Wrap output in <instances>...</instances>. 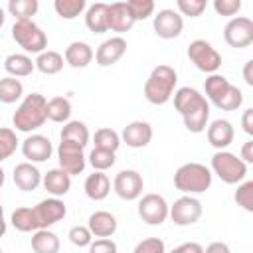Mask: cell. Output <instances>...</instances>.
<instances>
[{"label": "cell", "mask_w": 253, "mask_h": 253, "mask_svg": "<svg viewBox=\"0 0 253 253\" xmlns=\"http://www.w3.org/2000/svg\"><path fill=\"white\" fill-rule=\"evenodd\" d=\"M174 109L180 113L184 126L198 134L204 132L210 121V103L208 99L194 87H180L174 91Z\"/></svg>", "instance_id": "cell-1"}, {"label": "cell", "mask_w": 253, "mask_h": 253, "mask_svg": "<svg viewBox=\"0 0 253 253\" xmlns=\"http://www.w3.org/2000/svg\"><path fill=\"white\" fill-rule=\"evenodd\" d=\"M206 99L208 103H213L221 111H237L243 105V93L239 87L231 85L227 77L219 73H211L204 81Z\"/></svg>", "instance_id": "cell-2"}, {"label": "cell", "mask_w": 253, "mask_h": 253, "mask_svg": "<svg viewBox=\"0 0 253 253\" xmlns=\"http://www.w3.org/2000/svg\"><path fill=\"white\" fill-rule=\"evenodd\" d=\"M45 107H47V99L42 93L26 95L12 117L14 128L20 132H32V130H38L40 126H43V123L47 121Z\"/></svg>", "instance_id": "cell-3"}, {"label": "cell", "mask_w": 253, "mask_h": 253, "mask_svg": "<svg viewBox=\"0 0 253 253\" xmlns=\"http://www.w3.org/2000/svg\"><path fill=\"white\" fill-rule=\"evenodd\" d=\"M176 83H178V73L174 67L166 65V63H160L156 65L150 75L146 77L144 81V97L148 103L152 105H164L172 99L174 95V89H176Z\"/></svg>", "instance_id": "cell-4"}, {"label": "cell", "mask_w": 253, "mask_h": 253, "mask_svg": "<svg viewBox=\"0 0 253 253\" xmlns=\"http://www.w3.org/2000/svg\"><path fill=\"white\" fill-rule=\"evenodd\" d=\"M211 180H213L211 170L200 162H186L174 174V186L180 192H184L186 196L202 194V192L210 190Z\"/></svg>", "instance_id": "cell-5"}, {"label": "cell", "mask_w": 253, "mask_h": 253, "mask_svg": "<svg viewBox=\"0 0 253 253\" xmlns=\"http://www.w3.org/2000/svg\"><path fill=\"white\" fill-rule=\"evenodd\" d=\"M210 170L225 184H239L247 176V164L229 150H217L211 156Z\"/></svg>", "instance_id": "cell-6"}, {"label": "cell", "mask_w": 253, "mask_h": 253, "mask_svg": "<svg viewBox=\"0 0 253 253\" xmlns=\"http://www.w3.org/2000/svg\"><path fill=\"white\" fill-rule=\"evenodd\" d=\"M12 40L26 51L40 55L47 49V36L34 20H20L12 26Z\"/></svg>", "instance_id": "cell-7"}, {"label": "cell", "mask_w": 253, "mask_h": 253, "mask_svg": "<svg viewBox=\"0 0 253 253\" xmlns=\"http://www.w3.org/2000/svg\"><path fill=\"white\" fill-rule=\"evenodd\" d=\"M188 59L204 73L211 75L217 73V69L221 67V55L219 51L206 40H194L188 45Z\"/></svg>", "instance_id": "cell-8"}, {"label": "cell", "mask_w": 253, "mask_h": 253, "mask_svg": "<svg viewBox=\"0 0 253 253\" xmlns=\"http://www.w3.org/2000/svg\"><path fill=\"white\" fill-rule=\"evenodd\" d=\"M223 40L229 47L241 49L253 43V20L247 16L231 18L223 28Z\"/></svg>", "instance_id": "cell-9"}, {"label": "cell", "mask_w": 253, "mask_h": 253, "mask_svg": "<svg viewBox=\"0 0 253 253\" xmlns=\"http://www.w3.org/2000/svg\"><path fill=\"white\" fill-rule=\"evenodd\" d=\"M168 210L170 206L160 194L150 192L138 200V215L148 225H162L168 219Z\"/></svg>", "instance_id": "cell-10"}, {"label": "cell", "mask_w": 253, "mask_h": 253, "mask_svg": "<svg viewBox=\"0 0 253 253\" xmlns=\"http://www.w3.org/2000/svg\"><path fill=\"white\" fill-rule=\"evenodd\" d=\"M168 217L176 223V225H192L202 217V202L194 196H182L178 200H174V204L168 210Z\"/></svg>", "instance_id": "cell-11"}, {"label": "cell", "mask_w": 253, "mask_h": 253, "mask_svg": "<svg viewBox=\"0 0 253 253\" xmlns=\"http://www.w3.org/2000/svg\"><path fill=\"white\" fill-rule=\"evenodd\" d=\"M57 160H59V168L65 170L69 176L81 174L87 166V156L83 152V146L67 140H61L57 146Z\"/></svg>", "instance_id": "cell-12"}, {"label": "cell", "mask_w": 253, "mask_h": 253, "mask_svg": "<svg viewBox=\"0 0 253 253\" xmlns=\"http://www.w3.org/2000/svg\"><path fill=\"white\" fill-rule=\"evenodd\" d=\"M142 188H144V180L142 176L136 172V170H121L115 180H113V190L115 194L121 198V200H126V202H132V200H138L142 196Z\"/></svg>", "instance_id": "cell-13"}, {"label": "cell", "mask_w": 253, "mask_h": 253, "mask_svg": "<svg viewBox=\"0 0 253 253\" xmlns=\"http://www.w3.org/2000/svg\"><path fill=\"white\" fill-rule=\"evenodd\" d=\"M32 210H34V215H36L40 229H49L51 225L61 221L67 213V208L59 198H45L40 204H36Z\"/></svg>", "instance_id": "cell-14"}, {"label": "cell", "mask_w": 253, "mask_h": 253, "mask_svg": "<svg viewBox=\"0 0 253 253\" xmlns=\"http://www.w3.org/2000/svg\"><path fill=\"white\" fill-rule=\"evenodd\" d=\"M152 28H154V34L158 38H162V40H174L184 30V18L176 10L164 8V10H158V14L154 16Z\"/></svg>", "instance_id": "cell-15"}, {"label": "cell", "mask_w": 253, "mask_h": 253, "mask_svg": "<svg viewBox=\"0 0 253 253\" xmlns=\"http://www.w3.org/2000/svg\"><path fill=\"white\" fill-rule=\"evenodd\" d=\"M22 154L24 158H28V162L32 164H40L51 158L53 154V146L51 140L43 134H30L22 140Z\"/></svg>", "instance_id": "cell-16"}, {"label": "cell", "mask_w": 253, "mask_h": 253, "mask_svg": "<svg viewBox=\"0 0 253 253\" xmlns=\"http://www.w3.org/2000/svg\"><path fill=\"white\" fill-rule=\"evenodd\" d=\"M126 53V40L121 38V36H113L109 40H105L97 51H95V61L97 65L101 67H109V65H115L123 55Z\"/></svg>", "instance_id": "cell-17"}, {"label": "cell", "mask_w": 253, "mask_h": 253, "mask_svg": "<svg viewBox=\"0 0 253 253\" xmlns=\"http://www.w3.org/2000/svg\"><path fill=\"white\" fill-rule=\"evenodd\" d=\"M206 134H208V142L215 148V150H225L233 138H235V130L233 125L227 119H215L206 126Z\"/></svg>", "instance_id": "cell-18"}, {"label": "cell", "mask_w": 253, "mask_h": 253, "mask_svg": "<svg viewBox=\"0 0 253 253\" xmlns=\"http://www.w3.org/2000/svg\"><path fill=\"white\" fill-rule=\"evenodd\" d=\"M152 140V126L146 121H132L121 132V142L130 148H144Z\"/></svg>", "instance_id": "cell-19"}, {"label": "cell", "mask_w": 253, "mask_h": 253, "mask_svg": "<svg viewBox=\"0 0 253 253\" xmlns=\"http://www.w3.org/2000/svg\"><path fill=\"white\" fill-rule=\"evenodd\" d=\"M87 227L91 231L93 237H113L117 227H119V221L117 217L111 213V211H105V210H99V211H93L87 219Z\"/></svg>", "instance_id": "cell-20"}, {"label": "cell", "mask_w": 253, "mask_h": 253, "mask_svg": "<svg viewBox=\"0 0 253 253\" xmlns=\"http://www.w3.org/2000/svg\"><path fill=\"white\" fill-rule=\"evenodd\" d=\"M107 26L111 32H128L134 26V18L126 6V2H113L107 10Z\"/></svg>", "instance_id": "cell-21"}, {"label": "cell", "mask_w": 253, "mask_h": 253, "mask_svg": "<svg viewBox=\"0 0 253 253\" xmlns=\"http://www.w3.org/2000/svg\"><path fill=\"white\" fill-rule=\"evenodd\" d=\"M12 178H14V184L22 192H34L42 184V172L32 162H20V164H16Z\"/></svg>", "instance_id": "cell-22"}, {"label": "cell", "mask_w": 253, "mask_h": 253, "mask_svg": "<svg viewBox=\"0 0 253 253\" xmlns=\"http://www.w3.org/2000/svg\"><path fill=\"white\" fill-rule=\"evenodd\" d=\"M42 184L51 194V198H61L71 188V176L61 168H51L45 174H42Z\"/></svg>", "instance_id": "cell-23"}, {"label": "cell", "mask_w": 253, "mask_h": 253, "mask_svg": "<svg viewBox=\"0 0 253 253\" xmlns=\"http://www.w3.org/2000/svg\"><path fill=\"white\" fill-rule=\"evenodd\" d=\"M95 57V51L93 47L87 43V42H71L65 51H63V59L67 65L75 67V69H83L87 67Z\"/></svg>", "instance_id": "cell-24"}, {"label": "cell", "mask_w": 253, "mask_h": 253, "mask_svg": "<svg viewBox=\"0 0 253 253\" xmlns=\"http://www.w3.org/2000/svg\"><path fill=\"white\" fill-rule=\"evenodd\" d=\"M83 190H85V194H87L89 200L101 202V200H105V198L109 196V192H111V180H109V176H107L105 172H97V170H95L93 174H89V176L85 178Z\"/></svg>", "instance_id": "cell-25"}, {"label": "cell", "mask_w": 253, "mask_h": 253, "mask_svg": "<svg viewBox=\"0 0 253 253\" xmlns=\"http://www.w3.org/2000/svg\"><path fill=\"white\" fill-rule=\"evenodd\" d=\"M107 10H109V4H105V2H95V4L87 6V10H85V26H87L89 32H93V34L109 32Z\"/></svg>", "instance_id": "cell-26"}, {"label": "cell", "mask_w": 253, "mask_h": 253, "mask_svg": "<svg viewBox=\"0 0 253 253\" xmlns=\"http://www.w3.org/2000/svg\"><path fill=\"white\" fill-rule=\"evenodd\" d=\"M4 69L10 77H28L36 65H34V59L28 55V53H10L6 59H4Z\"/></svg>", "instance_id": "cell-27"}, {"label": "cell", "mask_w": 253, "mask_h": 253, "mask_svg": "<svg viewBox=\"0 0 253 253\" xmlns=\"http://www.w3.org/2000/svg\"><path fill=\"white\" fill-rule=\"evenodd\" d=\"M59 138L61 140H67V142H75L79 146H87L91 134H89V128L83 121H67L59 132Z\"/></svg>", "instance_id": "cell-28"}, {"label": "cell", "mask_w": 253, "mask_h": 253, "mask_svg": "<svg viewBox=\"0 0 253 253\" xmlns=\"http://www.w3.org/2000/svg\"><path fill=\"white\" fill-rule=\"evenodd\" d=\"M63 55L59 51H53V49H45L42 51L36 59H34V65L38 71H42L43 75H55L63 69Z\"/></svg>", "instance_id": "cell-29"}, {"label": "cell", "mask_w": 253, "mask_h": 253, "mask_svg": "<svg viewBox=\"0 0 253 253\" xmlns=\"http://www.w3.org/2000/svg\"><path fill=\"white\" fill-rule=\"evenodd\" d=\"M34 253H59V237L51 229H38L32 233Z\"/></svg>", "instance_id": "cell-30"}, {"label": "cell", "mask_w": 253, "mask_h": 253, "mask_svg": "<svg viewBox=\"0 0 253 253\" xmlns=\"http://www.w3.org/2000/svg\"><path fill=\"white\" fill-rule=\"evenodd\" d=\"M45 115H47V121L51 123H67L69 117H71V103L67 97H51L47 101V107H45Z\"/></svg>", "instance_id": "cell-31"}, {"label": "cell", "mask_w": 253, "mask_h": 253, "mask_svg": "<svg viewBox=\"0 0 253 253\" xmlns=\"http://www.w3.org/2000/svg\"><path fill=\"white\" fill-rule=\"evenodd\" d=\"M10 221H12L14 229H18L22 233H34V231L40 229L38 227V221H36V215H34V210L32 208H26V206L16 208L12 211V215H10Z\"/></svg>", "instance_id": "cell-32"}, {"label": "cell", "mask_w": 253, "mask_h": 253, "mask_svg": "<svg viewBox=\"0 0 253 253\" xmlns=\"http://www.w3.org/2000/svg\"><path fill=\"white\" fill-rule=\"evenodd\" d=\"M22 95H24V85L20 79L10 77V75L0 79V103L12 105V103L20 101Z\"/></svg>", "instance_id": "cell-33"}, {"label": "cell", "mask_w": 253, "mask_h": 253, "mask_svg": "<svg viewBox=\"0 0 253 253\" xmlns=\"http://www.w3.org/2000/svg\"><path fill=\"white\" fill-rule=\"evenodd\" d=\"M93 144H95V148H103V150L117 152L119 146H121V134H119L115 128H111V126L97 128L95 134H93Z\"/></svg>", "instance_id": "cell-34"}, {"label": "cell", "mask_w": 253, "mask_h": 253, "mask_svg": "<svg viewBox=\"0 0 253 253\" xmlns=\"http://www.w3.org/2000/svg\"><path fill=\"white\" fill-rule=\"evenodd\" d=\"M53 10L61 20H75L79 14L87 10V2L85 0H55Z\"/></svg>", "instance_id": "cell-35"}, {"label": "cell", "mask_w": 253, "mask_h": 253, "mask_svg": "<svg viewBox=\"0 0 253 253\" xmlns=\"http://www.w3.org/2000/svg\"><path fill=\"white\" fill-rule=\"evenodd\" d=\"M6 8H8L10 16L16 18V22L32 20V16H36V12L40 8V2L38 0H10Z\"/></svg>", "instance_id": "cell-36"}, {"label": "cell", "mask_w": 253, "mask_h": 253, "mask_svg": "<svg viewBox=\"0 0 253 253\" xmlns=\"http://www.w3.org/2000/svg\"><path fill=\"white\" fill-rule=\"evenodd\" d=\"M87 162L93 166V170L105 172V170H109L111 166H115L117 158H115V152L103 150V148H95V146H93V150H91L89 156H87Z\"/></svg>", "instance_id": "cell-37"}, {"label": "cell", "mask_w": 253, "mask_h": 253, "mask_svg": "<svg viewBox=\"0 0 253 253\" xmlns=\"http://www.w3.org/2000/svg\"><path fill=\"white\" fill-rule=\"evenodd\" d=\"M18 136H16V130L8 128V126H0V164L4 160H8L16 148H18Z\"/></svg>", "instance_id": "cell-38"}, {"label": "cell", "mask_w": 253, "mask_h": 253, "mask_svg": "<svg viewBox=\"0 0 253 253\" xmlns=\"http://www.w3.org/2000/svg\"><path fill=\"white\" fill-rule=\"evenodd\" d=\"M235 202L241 206L245 211H253V180H245L237 186L235 190Z\"/></svg>", "instance_id": "cell-39"}, {"label": "cell", "mask_w": 253, "mask_h": 253, "mask_svg": "<svg viewBox=\"0 0 253 253\" xmlns=\"http://www.w3.org/2000/svg\"><path fill=\"white\" fill-rule=\"evenodd\" d=\"M208 2L206 0H178L176 8L180 16H188V18H198L202 16V12L206 10Z\"/></svg>", "instance_id": "cell-40"}, {"label": "cell", "mask_w": 253, "mask_h": 253, "mask_svg": "<svg viewBox=\"0 0 253 253\" xmlns=\"http://www.w3.org/2000/svg\"><path fill=\"white\" fill-rule=\"evenodd\" d=\"M126 6L130 10L134 22L136 20H146L154 14V2L152 0H128Z\"/></svg>", "instance_id": "cell-41"}, {"label": "cell", "mask_w": 253, "mask_h": 253, "mask_svg": "<svg viewBox=\"0 0 253 253\" xmlns=\"http://www.w3.org/2000/svg\"><path fill=\"white\" fill-rule=\"evenodd\" d=\"M67 237H69V241H71L75 247H89L91 241H93V235H91V231H89L87 225H73V227L69 229Z\"/></svg>", "instance_id": "cell-42"}, {"label": "cell", "mask_w": 253, "mask_h": 253, "mask_svg": "<svg viewBox=\"0 0 253 253\" xmlns=\"http://www.w3.org/2000/svg\"><path fill=\"white\" fill-rule=\"evenodd\" d=\"M132 253H166V245L160 237H148L138 241Z\"/></svg>", "instance_id": "cell-43"}, {"label": "cell", "mask_w": 253, "mask_h": 253, "mask_svg": "<svg viewBox=\"0 0 253 253\" xmlns=\"http://www.w3.org/2000/svg\"><path fill=\"white\" fill-rule=\"evenodd\" d=\"M213 10L219 16H235L241 10V0H213Z\"/></svg>", "instance_id": "cell-44"}, {"label": "cell", "mask_w": 253, "mask_h": 253, "mask_svg": "<svg viewBox=\"0 0 253 253\" xmlns=\"http://www.w3.org/2000/svg\"><path fill=\"white\" fill-rule=\"evenodd\" d=\"M89 253H117V243L111 237L95 239L89 245Z\"/></svg>", "instance_id": "cell-45"}, {"label": "cell", "mask_w": 253, "mask_h": 253, "mask_svg": "<svg viewBox=\"0 0 253 253\" xmlns=\"http://www.w3.org/2000/svg\"><path fill=\"white\" fill-rule=\"evenodd\" d=\"M170 253H204V247L200 243H196V241H186V243L174 247Z\"/></svg>", "instance_id": "cell-46"}, {"label": "cell", "mask_w": 253, "mask_h": 253, "mask_svg": "<svg viewBox=\"0 0 253 253\" xmlns=\"http://www.w3.org/2000/svg\"><path fill=\"white\" fill-rule=\"evenodd\" d=\"M241 126H243V130H245L249 136H253V109H245V111H243Z\"/></svg>", "instance_id": "cell-47"}, {"label": "cell", "mask_w": 253, "mask_h": 253, "mask_svg": "<svg viewBox=\"0 0 253 253\" xmlns=\"http://www.w3.org/2000/svg\"><path fill=\"white\" fill-rule=\"evenodd\" d=\"M204 253H231V249H229L227 243H223V241H211V243L204 249Z\"/></svg>", "instance_id": "cell-48"}, {"label": "cell", "mask_w": 253, "mask_h": 253, "mask_svg": "<svg viewBox=\"0 0 253 253\" xmlns=\"http://www.w3.org/2000/svg\"><path fill=\"white\" fill-rule=\"evenodd\" d=\"M245 164H251L253 162V140H247V142H243V146H241V156H239Z\"/></svg>", "instance_id": "cell-49"}, {"label": "cell", "mask_w": 253, "mask_h": 253, "mask_svg": "<svg viewBox=\"0 0 253 253\" xmlns=\"http://www.w3.org/2000/svg\"><path fill=\"white\" fill-rule=\"evenodd\" d=\"M243 79H245V83L249 87H253V59L245 61V65H243Z\"/></svg>", "instance_id": "cell-50"}, {"label": "cell", "mask_w": 253, "mask_h": 253, "mask_svg": "<svg viewBox=\"0 0 253 253\" xmlns=\"http://www.w3.org/2000/svg\"><path fill=\"white\" fill-rule=\"evenodd\" d=\"M6 229H8V223H6V219H4V217H0V237H4Z\"/></svg>", "instance_id": "cell-51"}, {"label": "cell", "mask_w": 253, "mask_h": 253, "mask_svg": "<svg viewBox=\"0 0 253 253\" xmlns=\"http://www.w3.org/2000/svg\"><path fill=\"white\" fill-rule=\"evenodd\" d=\"M4 22H6V12H4V8L0 6V28L4 26Z\"/></svg>", "instance_id": "cell-52"}, {"label": "cell", "mask_w": 253, "mask_h": 253, "mask_svg": "<svg viewBox=\"0 0 253 253\" xmlns=\"http://www.w3.org/2000/svg\"><path fill=\"white\" fill-rule=\"evenodd\" d=\"M4 182H6V174H4V170H2V166H0V188L4 186Z\"/></svg>", "instance_id": "cell-53"}, {"label": "cell", "mask_w": 253, "mask_h": 253, "mask_svg": "<svg viewBox=\"0 0 253 253\" xmlns=\"http://www.w3.org/2000/svg\"><path fill=\"white\" fill-rule=\"evenodd\" d=\"M0 217H4V208H2V204H0Z\"/></svg>", "instance_id": "cell-54"}, {"label": "cell", "mask_w": 253, "mask_h": 253, "mask_svg": "<svg viewBox=\"0 0 253 253\" xmlns=\"http://www.w3.org/2000/svg\"><path fill=\"white\" fill-rule=\"evenodd\" d=\"M0 253H2V247H0Z\"/></svg>", "instance_id": "cell-55"}]
</instances>
